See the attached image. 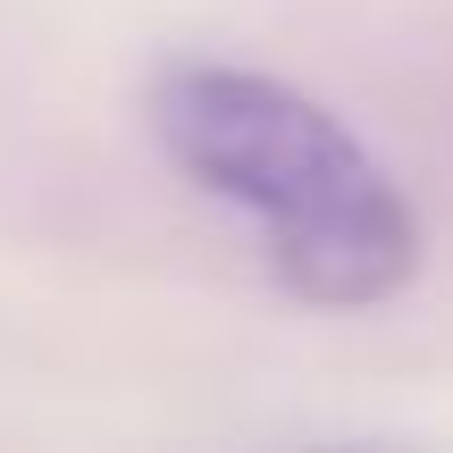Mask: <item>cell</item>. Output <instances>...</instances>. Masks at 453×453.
<instances>
[{
	"instance_id": "cell-1",
	"label": "cell",
	"mask_w": 453,
	"mask_h": 453,
	"mask_svg": "<svg viewBox=\"0 0 453 453\" xmlns=\"http://www.w3.org/2000/svg\"><path fill=\"white\" fill-rule=\"evenodd\" d=\"M143 118L168 168L252 226L294 303L378 311L420 277V219L395 168L303 84L243 59H160Z\"/></svg>"
}]
</instances>
